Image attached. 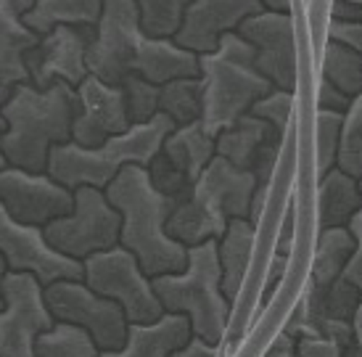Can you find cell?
Masks as SVG:
<instances>
[{
	"label": "cell",
	"instance_id": "cell-37",
	"mask_svg": "<svg viewBox=\"0 0 362 357\" xmlns=\"http://www.w3.org/2000/svg\"><path fill=\"white\" fill-rule=\"evenodd\" d=\"M317 106L325 109V112L346 114V109L352 106V95H346L341 88H336L333 82H328L320 74V85H317Z\"/></svg>",
	"mask_w": 362,
	"mask_h": 357
},
{
	"label": "cell",
	"instance_id": "cell-16",
	"mask_svg": "<svg viewBox=\"0 0 362 357\" xmlns=\"http://www.w3.org/2000/svg\"><path fill=\"white\" fill-rule=\"evenodd\" d=\"M130 114L119 85H109L95 74H88L77 85V112L71 124V141L95 148L111 135L130 130Z\"/></svg>",
	"mask_w": 362,
	"mask_h": 357
},
{
	"label": "cell",
	"instance_id": "cell-19",
	"mask_svg": "<svg viewBox=\"0 0 362 357\" xmlns=\"http://www.w3.org/2000/svg\"><path fill=\"white\" fill-rule=\"evenodd\" d=\"M37 0H0V106L8 101L13 90L30 80L27 53L40 42L24 16L35 8Z\"/></svg>",
	"mask_w": 362,
	"mask_h": 357
},
{
	"label": "cell",
	"instance_id": "cell-45",
	"mask_svg": "<svg viewBox=\"0 0 362 357\" xmlns=\"http://www.w3.org/2000/svg\"><path fill=\"white\" fill-rule=\"evenodd\" d=\"M8 273V262H6V257L0 254V310L6 307V299H3V278Z\"/></svg>",
	"mask_w": 362,
	"mask_h": 357
},
{
	"label": "cell",
	"instance_id": "cell-3",
	"mask_svg": "<svg viewBox=\"0 0 362 357\" xmlns=\"http://www.w3.org/2000/svg\"><path fill=\"white\" fill-rule=\"evenodd\" d=\"M0 112L6 117L0 148L8 164L30 172H48L51 148L71 141L77 88L69 82H56L40 90L32 82H24L0 106Z\"/></svg>",
	"mask_w": 362,
	"mask_h": 357
},
{
	"label": "cell",
	"instance_id": "cell-34",
	"mask_svg": "<svg viewBox=\"0 0 362 357\" xmlns=\"http://www.w3.org/2000/svg\"><path fill=\"white\" fill-rule=\"evenodd\" d=\"M296 357H360L354 339L304 334L296 336Z\"/></svg>",
	"mask_w": 362,
	"mask_h": 357
},
{
	"label": "cell",
	"instance_id": "cell-38",
	"mask_svg": "<svg viewBox=\"0 0 362 357\" xmlns=\"http://www.w3.org/2000/svg\"><path fill=\"white\" fill-rule=\"evenodd\" d=\"M328 40L341 42L346 48L362 53V21H331Z\"/></svg>",
	"mask_w": 362,
	"mask_h": 357
},
{
	"label": "cell",
	"instance_id": "cell-31",
	"mask_svg": "<svg viewBox=\"0 0 362 357\" xmlns=\"http://www.w3.org/2000/svg\"><path fill=\"white\" fill-rule=\"evenodd\" d=\"M119 88L124 93V103H127V114H130L132 124L151 122L153 117L161 112L159 109L161 85L146 80L141 74H130V77H124V82H122Z\"/></svg>",
	"mask_w": 362,
	"mask_h": 357
},
{
	"label": "cell",
	"instance_id": "cell-32",
	"mask_svg": "<svg viewBox=\"0 0 362 357\" xmlns=\"http://www.w3.org/2000/svg\"><path fill=\"white\" fill-rule=\"evenodd\" d=\"M341 127L344 114L339 112H317V153H320L322 172L333 170L339 164V148H341Z\"/></svg>",
	"mask_w": 362,
	"mask_h": 357
},
{
	"label": "cell",
	"instance_id": "cell-27",
	"mask_svg": "<svg viewBox=\"0 0 362 357\" xmlns=\"http://www.w3.org/2000/svg\"><path fill=\"white\" fill-rule=\"evenodd\" d=\"M320 74L336 88H341L346 95H360L362 93V53L346 48L341 42L328 40L322 45L320 56Z\"/></svg>",
	"mask_w": 362,
	"mask_h": 357
},
{
	"label": "cell",
	"instance_id": "cell-48",
	"mask_svg": "<svg viewBox=\"0 0 362 357\" xmlns=\"http://www.w3.org/2000/svg\"><path fill=\"white\" fill-rule=\"evenodd\" d=\"M360 357H362V355H360Z\"/></svg>",
	"mask_w": 362,
	"mask_h": 357
},
{
	"label": "cell",
	"instance_id": "cell-30",
	"mask_svg": "<svg viewBox=\"0 0 362 357\" xmlns=\"http://www.w3.org/2000/svg\"><path fill=\"white\" fill-rule=\"evenodd\" d=\"M344 172L362 180V93L352 98V106L344 114L341 127V148H339V164Z\"/></svg>",
	"mask_w": 362,
	"mask_h": 357
},
{
	"label": "cell",
	"instance_id": "cell-41",
	"mask_svg": "<svg viewBox=\"0 0 362 357\" xmlns=\"http://www.w3.org/2000/svg\"><path fill=\"white\" fill-rule=\"evenodd\" d=\"M331 21H362V8L349 0H336L331 11Z\"/></svg>",
	"mask_w": 362,
	"mask_h": 357
},
{
	"label": "cell",
	"instance_id": "cell-9",
	"mask_svg": "<svg viewBox=\"0 0 362 357\" xmlns=\"http://www.w3.org/2000/svg\"><path fill=\"white\" fill-rule=\"evenodd\" d=\"M122 214L111 204L106 191L82 185L74 191V209L45 225V235L59 252L88 259L119 244Z\"/></svg>",
	"mask_w": 362,
	"mask_h": 357
},
{
	"label": "cell",
	"instance_id": "cell-1",
	"mask_svg": "<svg viewBox=\"0 0 362 357\" xmlns=\"http://www.w3.org/2000/svg\"><path fill=\"white\" fill-rule=\"evenodd\" d=\"M88 71L109 85H122L130 74L164 85L177 77H199L202 62L175 37L146 35L135 0H106L88 51Z\"/></svg>",
	"mask_w": 362,
	"mask_h": 357
},
{
	"label": "cell",
	"instance_id": "cell-6",
	"mask_svg": "<svg viewBox=\"0 0 362 357\" xmlns=\"http://www.w3.org/2000/svg\"><path fill=\"white\" fill-rule=\"evenodd\" d=\"M153 288L164 305V312L188 315L193 336H202L211 344H225L233 302L225 296V288H222L220 241L217 238L191 246L185 270L156 276Z\"/></svg>",
	"mask_w": 362,
	"mask_h": 357
},
{
	"label": "cell",
	"instance_id": "cell-4",
	"mask_svg": "<svg viewBox=\"0 0 362 357\" xmlns=\"http://www.w3.org/2000/svg\"><path fill=\"white\" fill-rule=\"evenodd\" d=\"M257 188L259 180L252 170H241L225 156H214L196 180L191 196L175 206L167 230L188 249L211 238L220 241L233 217H252Z\"/></svg>",
	"mask_w": 362,
	"mask_h": 357
},
{
	"label": "cell",
	"instance_id": "cell-22",
	"mask_svg": "<svg viewBox=\"0 0 362 357\" xmlns=\"http://www.w3.org/2000/svg\"><path fill=\"white\" fill-rule=\"evenodd\" d=\"M254 223L249 217H233L225 235L220 238V265H222V288L225 296L235 302L243 281L249 276L254 254Z\"/></svg>",
	"mask_w": 362,
	"mask_h": 357
},
{
	"label": "cell",
	"instance_id": "cell-15",
	"mask_svg": "<svg viewBox=\"0 0 362 357\" xmlns=\"http://www.w3.org/2000/svg\"><path fill=\"white\" fill-rule=\"evenodd\" d=\"M0 204L13 220L45 228L51 220L74 209V191L48 172H30L8 164L0 170Z\"/></svg>",
	"mask_w": 362,
	"mask_h": 357
},
{
	"label": "cell",
	"instance_id": "cell-40",
	"mask_svg": "<svg viewBox=\"0 0 362 357\" xmlns=\"http://www.w3.org/2000/svg\"><path fill=\"white\" fill-rule=\"evenodd\" d=\"M170 357H225V349H222V344H211L202 336H191L185 347L175 349Z\"/></svg>",
	"mask_w": 362,
	"mask_h": 357
},
{
	"label": "cell",
	"instance_id": "cell-17",
	"mask_svg": "<svg viewBox=\"0 0 362 357\" xmlns=\"http://www.w3.org/2000/svg\"><path fill=\"white\" fill-rule=\"evenodd\" d=\"M286 133L288 130H278L249 112L238 122L217 133V156H225L241 170H252L262 188L278 167Z\"/></svg>",
	"mask_w": 362,
	"mask_h": 357
},
{
	"label": "cell",
	"instance_id": "cell-25",
	"mask_svg": "<svg viewBox=\"0 0 362 357\" xmlns=\"http://www.w3.org/2000/svg\"><path fill=\"white\" fill-rule=\"evenodd\" d=\"M106 0H37L24 16L35 32H51L56 24H88L95 27Z\"/></svg>",
	"mask_w": 362,
	"mask_h": 357
},
{
	"label": "cell",
	"instance_id": "cell-12",
	"mask_svg": "<svg viewBox=\"0 0 362 357\" xmlns=\"http://www.w3.org/2000/svg\"><path fill=\"white\" fill-rule=\"evenodd\" d=\"M0 254L11 273H32L42 286L56 281H85V262L59 252L48 241L42 225L13 220L0 204Z\"/></svg>",
	"mask_w": 362,
	"mask_h": 357
},
{
	"label": "cell",
	"instance_id": "cell-33",
	"mask_svg": "<svg viewBox=\"0 0 362 357\" xmlns=\"http://www.w3.org/2000/svg\"><path fill=\"white\" fill-rule=\"evenodd\" d=\"M146 170H148L151 183L156 185V191H161L164 196H172V199H177V201H182V199L191 196L193 183L161 151L153 156V162L148 164Z\"/></svg>",
	"mask_w": 362,
	"mask_h": 357
},
{
	"label": "cell",
	"instance_id": "cell-5",
	"mask_svg": "<svg viewBox=\"0 0 362 357\" xmlns=\"http://www.w3.org/2000/svg\"><path fill=\"white\" fill-rule=\"evenodd\" d=\"M175 127L177 124L172 122V117L159 112L151 122L132 124L130 130L111 135L109 141H103L95 148H85L74 141L59 143L48 156V175L71 191L82 185L106 191L124 167H148Z\"/></svg>",
	"mask_w": 362,
	"mask_h": 357
},
{
	"label": "cell",
	"instance_id": "cell-18",
	"mask_svg": "<svg viewBox=\"0 0 362 357\" xmlns=\"http://www.w3.org/2000/svg\"><path fill=\"white\" fill-rule=\"evenodd\" d=\"M262 8V0H193L175 42L199 56L217 51L228 32H238L243 21Z\"/></svg>",
	"mask_w": 362,
	"mask_h": 357
},
{
	"label": "cell",
	"instance_id": "cell-42",
	"mask_svg": "<svg viewBox=\"0 0 362 357\" xmlns=\"http://www.w3.org/2000/svg\"><path fill=\"white\" fill-rule=\"evenodd\" d=\"M267 357H296V339L283 331L278 341L272 344V349L267 352Z\"/></svg>",
	"mask_w": 362,
	"mask_h": 357
},
{
	"label": "cell",
	"instance_id": "cell-46",
	"mask_svg": "<svg viewBox=\"0 0 362 357\" xmlns=\"http://www.w3.org/2000/svg\"><path fill=\"white\" fill-rule=\"evenodd\" d=\"M6 133V117H3V112H0V135ZM8 167V159H6V153H3V148H0V170H6Z\"/></svg>",
	"mask_w": 362,
	"mask_h": 357
},
{
	"label": "cell",
	"instance_id": "cell-43",
	"mask_svg": "<svg viewBox=\"0 0 362 357\" xmlns=\"http://www.w3.org/2000/svg\"><path fill=\"white\" fill-rule=\"evenodd\" d=\"M354 336H357V349L362 355V302L357 307V315H354Z\"/></svg>",
	"mask_w": 362,
	"mask_h": 357
},
{
	"label": "cell",
	"instance_id": "cell-23",
	"mask_svg": "<svg viewBox=\"0 0 362 357\" xmlns=\"http://www.w3.org/2000/svg\"><path fill=\"white\" fill-rule=\"evenodd\" d=\"M362 209V185L354 175L333 167L322 175L320 194H317V212L320 228H339L349 225L354 214Z\"/></svg>",
	"mask_w": 362,
	"mask_h": 357
},
{
	"label": "cell",
	"instance_id": "cell-11",
	"mask_svg": "<svg viewBox=\"0 0 362 357\" xmlns=\"http://www.w3.org/2000/svg\"><path fill=\"white\" fill-rule=\"evenodd\" d=\"M45 302L59 323L85 328L101 352L124 347L130 320L122 305L93 291L85 281H56L45 286Z\"/></svg>",
	"mask_w": 362,
	"mask_h": 357
},
{
	"label": "cell",
	"instance_id": "cell-44",
	"mask_svg": "<svg viewBox=\"0 0 362 357\" xmlns=\"http://www.w3.org/2000/svg\"><path fill=\"white\" fill-rule=\"evenodd\" d=\"M262 6L270 11H288L291 8V0H262Z\"/></svg>",
	"mask_w": 362,
	"mask_h": 357
},
{
	"label": "cell",
	"instance_id": "cell-21",
	"mask_svg": "<svg viewBox=\"0 0 362 357\" xmlns=\"http://www.w3.org/2000/svg\"><path fill=\"white\" fill-rule=\"evenodd\" d=\"M161 153L196 185L202 172L217 156V135L209 133L202 119L191 124H180L167 135Z\"/></svg>",
	"mask_w": 362,
	"mask_h": 357
},
{
	"label": "cell",
	"instance_id": "cell-39",
	"mask_svg": "<svg viewBox=\"0 0 362 357\" xmlns=\"http://www.w3.org/2000/svg\"><path fill=\"white\" fill-rule=\"evenodd\" d=\"M360 185H362V180H360ZM346 228L352 230L354 241H357V249H354L352 262H349V267H346L344 278H346V281H352L354 286H360V288H362V209L354 214L352 220H349V225H346Z\"/></svg>",
	"mask_w": 362,
	"mask_h": 357
},
{
	"label": "cell",
	"instance_id": "cell-20",
	"mask_svg": "<svg viewBox=\"0 0 362 357\" xmlns=\"http://www.w3.org/2000/svg\"><path fill=\"white\" fill-rule=\"evenodd\" d=\"M191 336L193 326L188 315L164 312L153 323H130L124 347L98 352V357H170L175 349L185 347Z\"/></svg>",
	"mask_w": 362,
	"mask_h": 357
},
{
	"label": "cell",
	"instance_id": "cell-29",
	"mask_svg": "<svg viewBox=\"0 0 362 357\" xmlns=\"http://www.w3.org/2000/svg\"><path fill=\"white\" fill-rule=\"evenodd\" d=\"M141 24L151 37H175L182 27L185 11L193 0H135Z\"/></svg>",
	"mask_w": 362,
	"mask_h": 357
},
{
	"label": "cell",
	"instance_id": "cell-2",
	"mask_svg": "<svg viewBox=\"0 0 362 357\" xmlns=\"http://www.w3.org/2000/svg\"><path fill=\"white\" fill-rule=\"evenodd\" d=\"M106 196L122 214L119 244L138 257L146 276L156 278L185 270L188 246L175 241L167 230V223L180 201L156 191L146 167H124L109 183Z\"/></svg>",
	"mask_w": 362,
	"mask_h": 357
},
{
	"label": "cell",
	"instance_id": "cell-14",
	"mask_svg": "<svg viewBox=\"0 0 362 357\" xmlns=\"http://www.w3.org/2000/svg\"><path fill=\"white\" fill-rule=\"evenodd\" d=\"M95 40V27L88 24H56L27 53V69L35 88H51L56 82L80 85L88 71V51Z\"/></svg>",
	"mask_w": 362,
	"mask_h": 357
},
{
	"label": "cell",
	"instance_id": "cell-36",
	"mask_svg": "<svg viewBox=\"0 0 362 357\" xmlns=\"http://www.w3.org/2000/svg\"><path fill=\"white\" fill-rule=\"evenodd\" d=\"M333 3H336V0H307V3H304V11H307V24H310V32H312V40H315V48H317V56H320L322 45L328 42Z\"/></svg>",
	"mask_w": 362,
	"mask_h": 357
},
{
	"label": "cell",
	"instance_id": "cell-26",
	"mask_svg": "<svg viewBox=\"0 0 362 357\" xmlns=\"http://www.w3.org/2000/svg\"><path fill=\"white\" fill-rule=\"evenodd\" d=\"M159 109L172 122L177 124H191L199 122L204 117V80L199 77H177L161 85L159 95Z\"/></svg>",
	"mask_w": 362,
	"mask_h": 357
},
{
	"label": "cell",
	"instance_id": "cell-47",
	"mask_svg": "<svg viewBox=\"0 0 362 357\" xmlns=\"http://www.w3.org/2000/svg\"><path fill=\"white\" fill-rule=\"evenodd\" d=\"M349 3H357V6H360V8H362V0H349Z\"/></svg>",
	"mask_w": 362,
	"mask_h": 357
},
{
	"label": "cell",
	"instance_id": "cell-8",
	"mask_svg": "<svg viewBox=\"0 0 362 357\" xmlns=\"http://www.w3.org/2000/svg\"><path fill=\"white\" fill-rule=\"evenodd\" d=\"M85 262V283L101 296L119 302L130 323H153L164 315L153 278L146 276L138 257L122 244L90 254Z\"/></svg>",
	"mask_w": 362,
	"mask_h": 357
},
{
	"label": "cell",
	"instance_id": "cell-28",
	"mask_svg": "<svg viewBox=\"0 0 362 357\" xmlns=\"http://www.w3.org/2000/svg\"><path fill=\"white\" fill-rule=\"evenodd\" d=\"M98 344L80 326L56 323V328L45 331L37 339V355L40 357H98Z\"/></svg>",
	"mask_w": 362,
	"mask_h": 357
},
{
	"label": "cell",
	"instance_id": "cell-7",
	"mask_svg": "<svg viewBox=\"0 0 362 357\" xmlns=\"http://www.w3.org/2000/svg\"><path fill=\"white\" fill-rule=\"evenodd\" d=\"M199 62L204 80L202 122L214 135L238 122L262 95L275 88L259 71L257 53L238 32H228L220 40V48L202 53Z\"/></svg>",
	"mask_w": 362,
	"mask_h": 357
},
{
	"label": "cell",
	"instance_id": "cell-10",
	"mask_svg": "<svg viewBox=\"0 0 362 357\" xmlns=\"http://www.w3.org/2000/svg\"><path fill=\"white\" fill-rule=\"evenodd\" d=\"M3 299L0 357H40L37 339L59 323L45 302V286L32 273H6Z\"/></svg>",
	"mask_w": 362,
	"mask_h": 357
},
{
	"label": "cell",
	"instance_id": "cell-35",
	"mask_svg": "<svg viewBox=\"0 0 362 357\" xmlns=\"http://www.w3.org/2000/svg\"><path fill=\"white\" fill-rule=\"evenodd\" d=\"M252 114L264 122H270L278 130H288L293 117V90H281L272 88L267 95H262L259 101L252 106Z\"/></svg>",
	"mask_w": 362,
	"mask_h": 357
},
{
	"label": "cell",
	"instance_id": "cell-13",
	"mask_svg": "<svg viewBox=\"0 0 362 357\" xmlns=\"http://www.w3.org/2000/svg\"><path fill=\"white\" fill-rule=\"evenodd\" d=\"M238 35L257 53V66L267 80L293 90L299 74V45H296V21L291 11L262 8L238 27Z\"/></svg>",
	"mask_w": 362,
	"mask_h": 357
},
{
	"label": "cell",
	"instance_id": "cell-24",
	"mask_svg": "<svg viewBox=\"0 0 362 357\" xmlns=\"http://www.w3.org/2000/svg\"><path fill=\"white\" fill-rule=\"evenodd\" d=\"M354 249H357V241L346 225L322 228L317 246H315V259H312V283L328 286L339 281L352 262Z\"/></svg>",
	"mask_w": 362,
	"mask_h": 357
}]
</instances>
